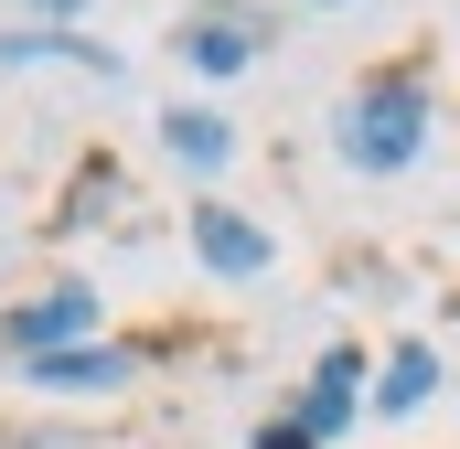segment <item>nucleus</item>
Instances as JSON below:
<instances>
[{
	"mask_svg": "<svg viewBox=\"0 0 460 449\" xmlns=\"http://www.w3.org/2000/svg\"><path fill=\"white\" fill-rule=\"evenodd\" d=\"M332 150H343V172H364V182H396V172L429 150V75H418V65L364 75L343 108H332Z\"/></svg>",
	"mask_w": 460,
	"mask_h": 449,
	"instance_id": "f257e3e1",
	"label": "nucleus"
},
{
	"mask_svg": "<svg viewBox=\"0 0 460 449\" xmlns=\"http://www.w3.org/2000/svg\"><path fill=\"white\" fill-rule=\"evenodd\" d=\"M0 342H11V364H43V353L97 342V289H86V278H54L43 300H22V311L0 321Z\"/></svg>",
	"mask_w": 460,
	"mask_h": 449,
	"instance_id": "f03ea898",
	"label": "nucleus"
},
{
	"mask_svg": "<svg viewBox=\"0 0 460 449\" xmlns=\"http://www.w3.org/2000/svg\"><path fill=\"white\" fill-rule=\"evenodd\" d=\"M364 374H375V364H364L353 342H332V353L311 364V385H300V407H289V428H300V439H322V449H332V439L353 428V418H364V396H375Z\"/></svg>",
	"mask_w": 460,
	"mask_h": 449,
	"instance_id": "7ed1b4c3",
	"label": "nucleus"
},
{
	"mask_svg": "<svg viewBox=\"0 0 460 449\" xmlns=\"http://www.w3.org/2000/svg\"><path fill=\"white\" fill-rule=\"evenodd\" d=\"M193 257H204V278H268L279 235L257 215H235V204H193Z\"/></svg>",
	"mask_w": 460,
	"mask_h": 449,
	"instance_id": "20e7f679",
	"label": "nucleus"
},
{
	"mask_svg": "<svg viewBox=\"0 0 460 449\" xmlns=\"http://www.w3.org/2000/svg\"><path fill=\"white\" fill-rule=\"evenodd\" d=\"M172 43H182L193 75H246V65L268 54V22H257V11H193Z\"/></svg>",
	"mask_w": 460,
	"mask_h": 449,
	"instance_id": "39448f33",
	"label": "nucleus"
},
{
	"mask_svg": "<svg viewBox=\"0 0 460 449\" xmlns=\"http://www.w3.org/2000/svg\"><path fill=\"white\" fill-rule=\"evenodd\" d=\"M139 364L128 353H108V342H75V353H43V364H22V385L32 396H118Z\"/></svg>",
	"mask_w": 460,
	"mask_h": 449,
	"instance_id": "423d86ee",
	"label": "nucleus"
},
{
	"mask_svg": "<svg viewBox=\"0 0 460 449\" xmlns=\"http://www.w3.org/2000/svg\"><path fill=\"white\" fill-rule=\"evenodd\" d=\"M0 65H75V75H118V43H86V32H65V22H22V32H0Z\"/></svg>",
	"mask_w": 460,
	"mask_h": 449,
	"instance_id": "0eeeda50",
	"label": "nucleus"
},
{
	"mask_svg": "<svg viewBox=\"0 0 460 449\" xmlns=\"http://www.w3.org/2000/svg\"><path fill=\"white\" fill-rule=\"evenodd\" d=\"M161 150L193 172V182H215L235 161V118H215V108H161Z\"/></svg>",
	"mask_w": 460,
	"mask_h": 449,
	"instance_id": "6e6552de",
	"label": "nucleus"
},
{
	"mask_svg": "<svg viewBox=\"0 0 460 449\" xmlns=\"http://www.w3.org/2000/svg\"><path fill=\"white\" fill-rule=\"evenodd\" d=\"M429 396H439V353H429V342H396V353H385V374H375V396H364V407H375V418H418V407H429Z\"/></svg>",
	"mask_w": 460,
	"mask_h": 449,
	"instance_id": "1a4fd4ad",
	"label": "nucleus"
},
{
	"mask_svg": "<svg viewBox=\"0 0 460 449\" xmlns=\"http://www.w3.org/2000/svg\"><path fill=\"white\" fill-rule=\"evenodd\" d=\"M108 193H118V172H86V193L65 204V224H97V215H108Z\"/></svg>",
	"mask_w": 460,
	"mask_h": 449,
	"instance_id": "9d476101",
	"label": "nucleus"
},
{
	"mask_svg": "<svg viewBox=\"0 0 460 449\" xmlns=\"http://www.w3.org/2000/svg\"><path fill=\"white\" fill-rule=\"evenodd\" d=\"M257 449H322V439H300L289 418H268V428H257Z\"/></svg>",
	"mask_w": 460,
	"mask_h": 449,
	"instance_id": "9b49d317",
	"label": "nucleus"
},
{
	"mask_svg": "<svg viewBox=\"0 0 460 449\" xmlns=\"http://www.w3.org/2000/svg\"><path fill=\"white\" fill-rule=\"evenodd\" d=\"M22 11H32V22H75L86 0H22Z\"/></svg>",
	"mask_w": 460,
	"mask_h": 449,
	"instance_id": "f8f14e48",
	"label": "nucleus"
},
{
	"mask_svg": "<svg viewBox=\"0 0 460 449\" xmlns=\"http://www.w3.org/2000/svg\"><path fill=\"white\" fill-rule=\"evenodd\" d=\"M311 11H343V0H311Z\"/></svg>",
	"mask_w": 460,
	"mask_h": 449,
	"instance_id": "ddd939ff",
	"label": "nucleus"
}]
</instances>
